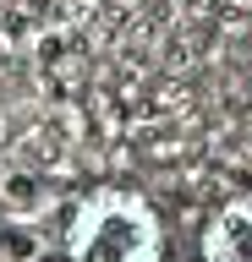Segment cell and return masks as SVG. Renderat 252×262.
Listing matches in <instances>:
<instances>
[{
    "instance_id": "1",
    "label": "cell",
    "mask_w": 252,
    "mask_h": 262,
    "mask_svg": "<svg viewBox=\"0 0 252 262\" xmlns=\"http://www.w3.org/2000/svg\"><path fill=\"white\" fill-rule=\"evenodd\" d=\"M66 262H165V224L143 191L99 186L66 219Z\"/></svg>"
},
{
    "instance_id": "2",
    "label": "cell",
    "mask_w": 252,
    "mask_h": 262,
    "mask_svg": "<svg viewBox=\"0 0 252 262\" xmlns=\"http://www.w3.org/2000/svg\"><path fill=\"white\" fill-rule=\"evenodd\" d=\"M203 262H252V191L225 196L203 224Z\"/></svg>"
}]
</instances>
